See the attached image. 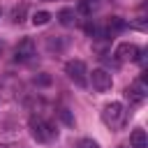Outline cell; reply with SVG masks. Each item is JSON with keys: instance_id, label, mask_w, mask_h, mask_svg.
<instances>
[{"instance_id": "1", "label": "cell", "mask_w": 148, "mask_h": 148, "mask_svg": "<svg viewBox=\"0 0 148 148\" xmlns=\"http://www.w3.org/2000/svg\"><path fill=\"white\" fill-rule=\"evenodd\" d=\"M30 134H32V139H35L37 143H49V141H53V139L58 136V130H56L49 120L32 116V118H30Z\"/></svg>"}, {"instance_id": "2", "label": "cell", "mask_w": 148, "mask_h": 148, "mask_svg": "<svg viewBox=\"0 0 148 148\" xmlns=\"http://www.w3.org/2000/svg\"><path fill=\"white\" fill-rule=\"evenodd\" d=\"M102 120H104L106 127L118 130V127L123 125V120H125V106H123L120 102H109V104L102 109Z\"/></svg>"}, {"instance_id": "3", "label": "cell", "mask_w": 148, "mask_h": 148, "mask_svg": "<svg viewBox=\"0 0 148 148\" xmlns=\"http://www.w3.org/2000/svg\"><path fill=\"white\" fill-rule=\"evenodd\" d=\"M65 72L76 86H88V67L83 60H69L65 65Z\"/></svg>"}, {"instance_id": "4", "label": "cell", "mask_w": 148, "mask_h": 148, "mask_svg": "<svg viewBox=\"0 0 148 148\" xmlns=\"http://www.w3.org/2000/svg\"><path fill=\"white\" fill-rule=\"evenodd\" d=\"M139 46L136 44H132V42H123V44H118L116 46V62L118 65H123V62H134L136 58H139Z\"/></svg>"}, {"instance_id": "5", "label": "cell", "mask_w": 148, "mask_h": 148, "mask_svg": "<svg viewBox=\"0 0 148 148\" xmlns=\"http://www.w3.org/2000/svg\"><path fill=\"white\" fill-rule=\"evenodd\" d=\"M88 81L92 83V88L97 90V92H106V90H111V86H113V79H111V74L106 72V69H92L90 72V76H88Z\"/></svg>"}, {"instance_id": "6", "label": "cell", "mask_w": 148, "mask_h": 148, "mask_svg": "<svg viewBox=\"0 0 148 148\" xmlns=\"http://www.w3.org/2000/svg\"><path fill=\"white\" fill-rule=\"evenodd\" d=\"M32 56H35V44H32V39H21L18 44H16V51H14V58H16V62H28V60H32Z\"/></svg>"}, {"instance_id": "7", "label": "cell", "mask_w": 148, "mask_h": 148, "mask_svg": "<svg viewBox=\"0 0 148 148\" xmlns=\"http://www.w3.org/2000/svg\"><path fill=\"white\" fill-rule=\"evenodd\" d=\"M125 95H127V99H130V102H134V104H141V102L146 99V83H143V81H136V83H132V86L125 90Z\"/></svg>"}, {"instance_id": "8", "label": "cell", "mask_w": 148, "mask_h": 148, "mask_svg": "<svg viewBox=\"0 0 148 148\" xmlns=\"http://www.w3.org/2000/svg\"><path fill=\"white\" fill-rule=\"evenodd\" d=\"M130 146L132 148H148V136L143 130H132L130 134Z\"/></svg>"}, {"instance_id": "9", "label": "cell", "mask_w": 148, "mask_h": 148, "mask_svg": "<svg viewBox=\"0 0 148 148\" xmlns=\"http://www.w3.org/2000/svg\"><path fill=\"white\" fill-rule=\"evenodd\" d=\"M58 18H60V23H62V25H72V23H74V9H69V7L60 9Z\"/></svg>"}, {"instance_id": "10", "label": "cell", "mask_w": 148, "mask_h": 148, "mask_svg": "<svg viewBox=\"0 0 148 148\" xmlns=\"http://www.w3.org/2000/svg\"><path fill=\"white\" fill-rule=\"evenodd\" d=\"M49 21H51V14L49 12H35L32 14V23L35 25H46Z\"/></svg>"}, {"instance_id": "11", "label": "cell", "mask_w": 148, "mask_h": 148, "mask_svg": "<svg viewBox=\"0 0 148 148\" xmlns=\"http://www.w3.org/2000/svg\"><path fill=\"white\" fill-rule=\"evenodd\" d=\"M123 28H125V21L118 18V16H113V18L106 23V32H118V30H123Z\"/></svg>"}, {"instance_id": "12", "label": "cell", "mask_w": 148, "mask_h": 148, "mask_svg": "<svg viewBox=\"0 0 148 148\" xmlns=\"http://www.w3.org/2000/svg\"><path fill=\"white\" fill-rule=\"evenodd\" d=\"M92 9H95V0H81V2H79V12H81V14L90 16Z\"/></svg>"}, {"instance_id": "13", "label": "cell", "mask_w": 148, "mask_h": 148, "mask_svg": "<svg viewBox=\"0 0 148 148\" xmlns=\"http://www.w3.org/2000/svg\"><path fill=\"white\" fill-rule=\"evenodd\" d=\"M23 16H25V7H23V5L14 7V12H12V21H14V23H21Z\"/></svg>"}, {"instance_id": "14", "label": "cell", "mask_w": 148, "mask_h": 148, "mask_svg": "<svg viewBox=\"0 0 148 148\" xmlns=\"http://www.w3.org/2000/svg\"><path fill=\"white\" fill-rule=\"evenodd\" d=\"M79 148H99V143L92 141V139H81L79 141Z\"/></svg>"}, {"instance_id": "15", "label": "cell", "mask_w": 148, "mask_h": 148, "mask_svg": "<svg viewBox=\"0 0 148 148\" xmlns=\"http://www.w3.org/2000/svg\"><path fill=\"white\" fill-rule=\"evenodd\" d=\"M60 116H62V120H65V123H67V125H74V118H72V116H69V113H67V111H65V109H62V111H60Z\"/></svg>"}]
</instances>
